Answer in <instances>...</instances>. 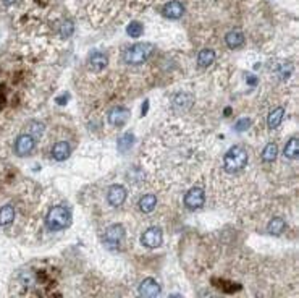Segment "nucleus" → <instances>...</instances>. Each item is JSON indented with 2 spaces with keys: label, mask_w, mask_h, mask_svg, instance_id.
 <instances>
[{
  "label": "nucleus",
  "mask_w": 299,
  "mask_h": 298,
  "mask_svg": "<svg viewBox=\"0 0 299 298\" xmlns=\"http://www.w3.org/2000/svg\"><path fill=\"white\" fill-rule=\"evenodd\" d=\"M154 52V44L150 42H138L131 45L123 52V60L128 65H143L149 60Z\"/></svg>",
  "instance_id": "nucleus-1"
},
{
  "label": "nucleus",
  "mask_w": 299,
  "mask_h": 298,
  "mask_svg": "<svg viewBox=\"0 0 299 298\" xmlns=\"http://www.w3.org/2000/svg\"><path fill=\"white\" fill-rule=\"evenodd\" d=\"M45 224H47L49 230L52 232H60L72 224V213L65 206H55L47 213L45 217Z\"/></svg>",
  "instance_id": "nucleus-2"
},
{
  "label": "nucleus",
  "mask_w": 299,
  "mask_h": 298,
  "mask_svg": "<svg viewBox=\"0 0 299 298\" xmlns=\"http://www.w3.org/2000/svg\"><path fill=\"white\" fill-rule=\"evenodd\" d=\"M246 164H247V153L243 146H233V148L228 149V153L224 158V167L230 174L243 170L246 167Z\"/></svg>",
  "instance_id": "nucleus-3"
},
{
  "label": "nucleus",
  "mask_w": 299,
  "mask_h": 298,
  "mask_svg": "<svg viewBox=\"0 0 299 298\" xmlns=\"http://www.w3.org/2000/svg\"><path fill=\"white\" fill-rule=\"evenodd\" d=\"M206 203V193L199 186H194L185 195V206L187 209H201Z\"/></svg>",
  "instance_id": "nucleus-4"
},
{
  "label": "nucleus",
  "mask_w": 299,
  "mask_h": 298,
  "mask_svg": "<svg viewBox=\"0 0 299 298\" xmlns=\"http://www.w3.org/2000/svg\"><path fill=\"white\" fill-rule=\"evenodd\" d=\"M141 241H143V245L146 248H150V250L159 248L162 245V241H164V234H162V230L159 227H149V229L143 234Z\"/></svg>",
  "instance_id": "nucleus-5"
},
{
  "label": "nucleus",
  "mask_w": 299,
  "mask_h": 298,
  "mask_svg": "<svg viewBox=\"0 0 299 298\" xmlns=\"http://www.w3.org/2000/svg\"><path fill=\"white\" fill-rule=\"evenodd\" d=\"M36 148V139L31 135H19L17 141H15V153L18 156H29Z\"/></svg>",
  "instance_id": "nucleus-6"
},
{
  "label": "nucleus",
  "mask_w": 299,
  "mask_h": 298,
  "mask_svg": "<svg viewBox=\"0 0 299 298\" xmlns=\"http://www.w3.org/2000/svg\"><path fill=\"white\" fill-rule=\"evenodd\" d=\"M125 237V229L121 224H113L110 225L107 230H105V235H104V241L105 245L110 246V248H113V246L120 245V241L123 240Z\"/></svg>",
  "instance_id": "nucleus-7"
},
{
  "label": "nucleus",
  "mask_w": 299,
  "mask_h": 298,
  "mask_svg": "<svg viewBox=\"0 0 299 298\" xmlns=\"http://www.w3.org/2000/svg\"><path fill=\"white\" fill-rule=\"evenodd\" d=\"M126 190L125 186L121 185H112L107 191V201L110 203V206H113V208H118L126 201Z\"/></svg>",
  "instance_id": "nucleus-8"
},
{
  "label": "nucleus",
  "mask_w": 299,
  "mask_h": 298,
  "mask_svg": "<svg viewBox=\"0 0 299 298\" xmlns=\"http://www.w3.org/2000/svg\"><path fill=\"white\" fill-rule=\"evenodd\" d=\"M183 13H185V7L178 0H171V2L165 3L164 8H162V15L168 20H178L183 17Z\"/></svg>",
  "instance_id": "nucleus-9"
},
{
  "label": "nucleus",
  "mask_w": 299,
  "mask_h": 298,
  "mask_svg": "<svg viewBox=\"0 0 299 298\" xmlns=\"http://www.w3.org/2000/svg\"><path fill=\"white\" fill-rule=\"evenodd\" d=\"M130 119V110L126 107H113L109 112V123L113 127H123Z\"/></svg>",
  "instance_id": "nucleus-10"
},
{
  "label": "nucleus",
  "mask_w": 299,
  "mask_h": 298,
  "mask_svg": "<svg viewBox=\"0 0 299 298\" xmlns=\"http://www.w3.org/2000/svg\"><path fill=\"white\" fill-rule=\"evenodd\" d=\"M139 295L148 297V298L160 295V285H159V282H157L155 279H150V277L144 279L143 282H141V285H139Z\"/></svg>",
  "instance_id": "nucleus-11"
},
{
  "label": "nucleus",
  "mask_w": 299,
  "mask_h": 298,
  "mask_svg": "<svg viewBox=\"0 0 299 298\" xmlns=\"http://www.w3.org/2000/svg\"><path fill=\"white\" fill-rule=\"evenodd\" d=\"M88 65L93 72H100V70H104L109 65V59L102 52H93L88 59Z\"/></svg>",
  "instance_id": "nucleus-12"
},
{
  "label": "nucleus",
  "mask_w": 299,
  "mask_h": 298,
  "mask_svg": "<svg viewBox=\"0 0 299 298\" xmlns=\"http://www.w3.org/2000/svg\"><path fill=\"white\" fill-rule=\"evenodd\" d=\"M72 154V148H70V144L67 143V141H58V143L54 144L52 148V158L55 160H65L68 159V156Z\"/></svg>",
  "instance_id": "nucleus-13"
},
{
  "label": "nucleus",
  "mask_w": 299,
  "mask_h": 298,
  "mask_svg": "<svg viewBox=\"0 0 299 298\" xmlns=\"http://www.w3.org/2000/svg\"><path fill=\"white\" fill-rule=\"evenodd\" d=\"M225 42L230 49L236 50L243 47V44H244V34H243L241 31H236V29H233V31L226 33L225 36Z\"/></svg>",
  "instance_id": "nucleus-14"
},
{
  "label": "nucleus",
  "mask_w": 299,
  "mask_h": 298,
  "mask_svg": "<svg viewBox=\"0 0 299 298\" xmlns=\"http://www.w3.org/2000/svg\"><path fill=\"white\" fill-rule=\"evenodd\" d=\"M283 117H285V109H283V107H277L275 110H272V112L268 114V119H267L268 128H270V130H277L281 125Z\"/></svg>",
  "instance_id": "nucleus-15"
},
{
  "label": "nucleus",
  "mask_w": 299,
  "mask_h": 298,
  "mask_svg": "<svg viewBox=\"0 0 299 298\" xmlns=\"http://www.w3.org/2000/svg\"><path fill=\"white\" fill-rule=\"evenodd\" d=\"M155 206H157V198H155V195H144L143 198H141L138 201V208L141 213H146V214H149L152 213V211L155 209Z\"/></svg>",
  "instance_id": "nucleus-16"
},
{
  "label": "nucleus",
  "mask_w": 299,
  "mask_h": 298,
  "mask_svg": "<svg viewBox=\"0 0 299 298\" xmlns=\"http://www.w3.org/2000/svg\"><path fill=\"white\" fill-rule=\"evenodd\" d=\"M215 60V52L212 49H202L199 55H197V65L202 68H207L214 63Z\"/></svg>",
  "instance_id": "nucleus-17"
},
{
  "label": "nucleus",
  "mask_w": 299,
  "mask_h": 298,
  "mask_svg": "<svg viewBox=\"0 0 299 298\" xmlns=\"http://www.w3.org/2000/svg\"><path fill=\"white\" fill-rule=\"evenodd\" d=\"M285 227H286V224H285V220L281 219V217H275V219H272L270 222H268V225H267V232L270 235H275V237H278V235H281L283 234V230H285Z\"/></svg>",
  "instance_id": "nucleus-18"
},
{
  "label": "nucleus",
  "mask_w": 299,
  "mask_h": 298,
  "mask_svg": "<svg viewBox=\"0 0 299 298\" xmlns=\"http://www.w3.org/2000/svg\"><path fill=\"white\" fill-rule=\"evenodd\" d=\"M15 219V208L12 204H7L3 208H0V225L5 227L8 224H12Z\"/></svg>",
  "instance_id": "nucleus-19"
},
{
  "label": "nucleus",
  "mask_w": 299,
  "mask_h": 298,
  "mask_svg": "<svg viewBox=\"0 0 299 298\" xmlns=\"http://www.w3.org/2000/svg\"><path fill=\"white\" fill-rule=\"evenodd\" d=\"M278 156V146L275 143H268L262 151V160L263 162H273Z\"/></svg>",
  "instance_id": "nucleus-20"
},
{
  "label": "nucleus",
  "mask_w": 299,
  "mask_h": 298,
  "mask_svg": "<svg viewBox=\"0 0 299 298\" xmlns=\"http://www.w3.org/2000/svg\"><path fill=\"white\" fill-rule=\"evenodd\" d=\"M299 154V141L298 138H291L285 146V156L288 159H296Z\"/></svg>",
  "instance_id": "nucleus-21"
},
{
  "label": "nucleus",
  "mask_w": 299,
  "mask_h": 298,
  "mask_svg": "<svg viewBox=\"0 0 299 298\" xmlns=\"http://www.w3.org/2000/svg\"><path fill=\"white\" fill-rule=\"evenodd\" d=\"M134 143V135L133 133H125L121 138L118 139V151H121V153H126L128 149H131V146H133Z\"/></svg>",
  "instance_id": "nucleus-22"
},
{
  "label": "nucleus",
  "mask_w": 299,
  "mask_h": 298,
  "mask_svg": "<svg viewBox=\"0 0 299 298\" xmlns=\"http://www.w3.org/2000/svg\"><path fill=\"white\" fill-rule=\"evenodd\" d=\"M143 31H144V28H143V24H141L139 21H131L128 24V28H126V33H128V36L133 38V39H138V38L143 36Z\"/></svg>",
  "instance_id": "nucleus-23"
},
{
  "label": "nucleus",
  "mask_w": 299,
  "mask_h": 298,
  "mask_svg": "<svg viewBox=\"0 0 299 298\" xmlns=\"http://www.w3.org/2000/svg\"><path fill=\"white\" fill-rule=\"evenodd\" d=\"M75 33V24L72 20H65V21L62 23V26H60V36H62L63 39H68L72 38Z\"/></svg>",
  "instance_id": "nucleus-24"
},
{
  "label": "nucleus",
  "mask_w": 299,
  "mask_h": 298,
  "mask_svg": "<svg viewBox=\"0 0 299 298\" xmlns=\"http://www.w3.org/2000/svg\"><path fill=\"white\" fill-rule=\"evenodd\" d=\"M29 130L34 136H40L44 133V123H39V122H31L29 123Z\"/></svg>",
  "instance_id": "nucleus-25"
},
{
  "label": "nucleus",
  "mask_w": 299,
  "mask_h": 298,
  "mask_svg": "<svg viewBox=\"0 0 299 298\" xmlns=\"http://www.w3.org/2000/svg\"><path fill=\"white\" fill-rule=\"evenodd\" d=\"M251 127V120L249 119H241V120H238L236 125H235V130L236 131H244L246 128H249Z\"/></svg>",
  "instance_id": "nucleus-26"
},
{
  "label": "nucleus",
  "mask_w": 299,
  "mask_h": 298,
  "mask_svg": "<svg viewBox=\"0 0 299 298\" xmlns=\"http://www.w3.org/2000/svg\"><path fill=\"white\" fill-rule=\"evenodd\" d=\"M291 73H293V65L291 63H285V65H281V67H280L281 78H288Z\"/></svg>",
  "instance_id": "nucleus-27"
},
{
  "label": "nucleus",
  "mask_w": 299,
  "mask_h": 298,
  "mask_svg": "<svg viewBox=\"0 0 299 298\" xmlns=\"http://www.w3.org/2000/svg\"><path fill=\"white\" fill-rule=\"evenodd\" d=\"M148 107H149V100H144V107L141 109V114L146 115V112H148Z\"/></svg>",
  "instance_id": "nucleus-28"
},
{
  "label": "nucleus",
  "mask_w": 299,
  "mask_h": 298,
  "mask_svg": "<svg viewBox=\"0 0 299 298\" xmlns=\"http://www.w3.org/2000/svg\"><path fill=\"white\" fill-rule=\"evenodd\" d=\"M15 2H17V0H3L5 5H12V3H15Z\"/></svg>",
  "instance_id": "nucleus-29"
}]
</instances>
